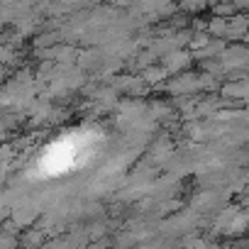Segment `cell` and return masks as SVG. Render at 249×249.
Returning <instances> with one entry per match:
<instances>
[{
	"label": "cell",
	"mask_w": 249,
	"mask_h": 249,
	"mask_svg": "<svg viewBox=\"0 0 249 249\" xmlns=\"http://www.w3.org/2000/svg\"><path fill=\"white\" fill-rule=\"evenodd\" d=\"M100 135L93 130H76L52 142L37 161V171L42 178H54L81 169L98 149Z\"/></svg>",
	"instance_id": "cell-1"
}]
</instances>
